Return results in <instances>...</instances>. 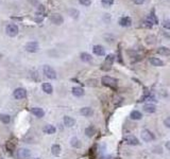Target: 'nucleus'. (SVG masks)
<instances>
[{"mask_svg": "<svg viewBox=\"0 0 170 159\" xmlns=\"http://www.w3.org/2000/svg\"><path fill=\"white\" fill-rule=\"evenodd\" d=\"M101 83H102L104 86H107V87L116 88L117 84H118V81H117L116 79H114V77H102Z\"/></svg>", "mask_w": 170, "mask_h": 159, "instance_id": "f257e3e1", "label": "nucleus"}, {"mask_svg": "<svg viewBox=\"0 0 170 159\" xmlns=\"http://www.w3.org/2000/svg\"><path fill=\"white\" fill-rule=\"evenodd\" d=\"M42 72H44V74H45V77H47L48 79H50V80H55L56 79V72L51 66L45 65V66L42 67Z\"/></svg>", "mask_w": 170, "mask_h": 159, "instance_id": "f03ea898", "label": "nucleus"}, {"mask_svg": "<svg viewBox=\"0 0 170 159\" xmlns=\"http://www.w3.org/2000/svg\"><path fill=\"white\" fill-rule=\"evenodd\" d=\"M140 137L143 139V141L145 142H150V141H153L155 139V136H154L153 132H151L149 130H143L140 132Z\"/></svg>", "mask_w": 170, "mask_h": 159, "instance_id": "7ed1b4c3", "label": "nucleus"}, {"mask_svg": "<svg viewBox=\"0 0 170 159\" xmlns=\"http://www.w3.org/2000/svg\"><path fill=\"white\" fill-rule=\"evenodd\" d=\"M18 32H19L18 26H16L15 24H10L6 26V34L10 37H15L16 35L18 34Z\"/></svg>", "mask_w": 170, "mask_h": 159, "instance_id": "20e7f679", "label": "nucleus"}, {"mask_svg": "<svg viewBox=\"0 0 170 159\" xmlns=\"http://www.w3.org/2000/svg\"><path fill=\"white\" fill-rule=\"evenodd\" d=\"M13 95L16 100H22V99H24L27 97V91L24 88H21V87L16 88V89L14 90Z\"/></svg>", "mask_w": 170, "mask_h": 159, "instance_id": "39448f33", "label": "nucleus"}, {"mask_svg": "<svg viewBox=\"0 0 170 159\" xmlns=\"http://www.w3.org/2000/svg\"><path fill=\"white\" fill-rule=\"evenodd\" d=\"M17 157H18V159H28L31 157V151L30 150H28V148H20V150H18L17 151Z\"/></svg>", "mask_w": 170, "mask_h": 159, "instance_id": "423d86ee", "label": "nucleus"}, {"mask_svg": "<svg viewBox=\"0 0 170 159\" xmlns=\"http://www.w3.org/2000/svg\"><path fill=\"white\" fill-rule=\"evenodd\" d=\"M38 49H40V44L37 42H29L26 45V50L28 51V52H31V53L37 52Z\"/></svg>", "mask_w": 170, "mask_h": 159, "instance_id": "0eeeda50", "label": "nucleus"}, {"mask_svg": "<svg viewBox=\"0 0 170 159\" xmlns=\"http://www.w3.org/2000/svg\"><path fill=\"white\" fill-rule=\"evenodd\" d=\"M157 24V18L155 17L154 14L148 15L147 19L145 20V22H143V24L146 26H148V28H151V26H153V24Z\"/></svg>", "mask_w": 170, "mask_h": 159, "instance_id": "6e6552de", "label": "nucleus"}, {"mask_svg": "<svg viewBox=\"0 0 170 159\" xmlns=\"http://www.w3.org/2000/svg\"><path fill=\"white\" fill-rule=\"evenodd\" d=\"M50 20L52 24H56V26H60V24H63V21H64V18H63V16L61 15V14H52V15L50 16Z\"/></svg>", "mask_w": 170, "mask_h": 159, "instance_id": "1a4fd4ad", "label": "nucleus"}, {"mask_svg": "<svg viewBox=\"0 0 170 159\" xmlns=\"http://www.w3.org/2000/svg\"><path fill=\"white\" fill-rule=\"evenodd\" d=\"M125 142L129 145H138L139 144V141L138 139L133 135H129V136H125Z\"/></svg>", "mask_w": 170, "mask_h": 159, "instance_id": "9d476101", "label": "nucleus"}, {"mask_svg": "<svg viewBox=\"0 0 170 159\" xmlns=\"http://www.w3.org/2000/svg\"><path fill=\"white\" fill-rule=\"evenodd\" d=\"M93 51L97 56H104V55H105V49H104V48L102 47V46H100V45L94 46Z\"/></svg>", "mask_w": 170, "mask_h": 159, "instance_id": "9b49d317", "label": "nucleus"}, {"mask_svg": "<svg viewBox=\"0 0 170 159\" xmlns=\"http://www.w3.org/2000/svg\"><path fill=\"white\" fill-rule=\"evenodd\" d=\"M31 114H33L35 117H38V118H42L45 116V111L42 110V108H40V107H32L30 109Z\"/></svg>", "mask_w": 170, "mask_h": 159, "instance_id": "f8f14e48", "label": "nucleus"}, {"mask_svg": "<svg viewBox=\"0 0 170 159\" xmlns=\"http://www.w3.org/2000/svg\"><path fill=\"white\" fill-rule=\"evenodd\" d=\"M63 122H64V125L67 127H72L74 124H76V120L73 119V118H71V117L69 116H65L63 119Z\"/></svg>", "mask_w": 170, "mask_h": 159, "instance_id": "ddd939ff", "label": "nucleus"}, {"mask_svg": "<svg viewBox=\"0 0 170 159\" xmlns=\"http://www.w3.org/2000/svg\"><path fill=\"white\" fill-rule=\"evenodd\" d=\"M143 109L147 114H153V112L156 111V106L154 105V104H145Z\"/></svg>", "mask_w": 170, "mask_h": 159, "instance_id": "4468645a", "label": "nucleus"}, {"mask_svg": "<svg viewBox=\"0 0 170 159\" xmlns=\"http://www.w3.org/2000/svg\"><path fill=\"white\" fill-rule=\"evenodd\" d=\"M42 132H45V134H47V135H52V134H54L56 132V128L53 125L47 124L42 127Z\"/></svg>", "mask_w": 170, "mask_h": 159, "instance_id": "2eb2a0df", "label": "nucleus"}, {"mask_svg": "<svg viewBox=\"0 0 170 159\" xmlns=\"http://www.w3.org/2000/svg\"><path fill=\"white\" fill-rule=\"evenodd\" d=\"M119 24L122 26H130L132 24V19L128 16H125V17H121L119 19Z\"/></svg>", "mask_w": 170, "mask_h": 159, "instance_id": "dca6fc26", "label": "nucleus"}, {"mask_svg": "<svg viewBox=\"0 0 170 159\" xmlns=\"http://www.w3.org/2000/svg\"><path fill=\"white\" fill-rule=\"evenodd\" d=\"M42 89L45 93H48V95H51L53 92V87L50 83H42Z\"/></svg>", "mask_w": 170, "mask_h": 159, "instance_id": "f3484780", "label": "nucleus"}, {"mask_svg": "<svg viewBox=\"0 0 170 159\" xmlns=\"http://www.w3.org/2000/svg\"><path fill=\"white\" fill-rule=\"evenodd\" d=\"M114 59H115L114 54H109V55L105 57V62H104L103 66H107V68H109V69H111L112 64L114 63Z\"/></svg>", "mask_w": 170, "mask_h": 159, "instance_id": "a211bd4d", "label": "nucleus"}, {"mask_svg": "<svg viewBox=\"0 0 170 159\" xmlns=\"http://www.w3.org/2000/svg\"><path fill=\"white\" fill-rule=\"evenodd\" d=\"M80 114L84 117H90L94 114V110L90 108V107H83V108H81V110H80Z\"/></svg>", "mask_w": 170, "mask_h": 159, "instance_id": "6ab92c4d", "label": "nucleus"}, {"mask_svg": "<svg viewBox=\"0 0 170 159\" xmlns=\"http://www.w3.org/2000/svg\"><path fill=\"white\" fill-rule=\"evenodd\" d=\"M71 92L74 97H78V98L84 95V90H83V88H81V87H73L71 89Z\"/></svg>", "mask_w": 170, "mask_h": 159, "instance_id": "aec40b11", "label": "nucleus"}, {"mask_svg": "<svg viewBox=\"0 0 170 159\" xmlns=\"http://www.w3.org/2000/svg\"><path fill=\"white\" fill-rule=\"evenodd\" d=\"M150 64L155 67H162L164 65V62L157 57H151L150 58Z\"/></svg>", "mask_w": 170, "mask_h": 159, "instance_id": "412c9836", "label": "nucleus"}, {"mask_svg": "<svg viewBox=\"0 0 170 159\" xmlns=\"http://www.w3.org/2000/svg\"><path fill=\"white\" fill-rule=\"evenodd\" d=\"M157 53L161 54V55L169 56L170 55V49L167 47H159L158 49H157Z\"/></svg>", "mask_w": 170, "mask_h": 159, "instance_id": "4be33fe9", "label": "nucleus"}, {"mask_svg": "<svg viewBox=\"0 0 170 159\" xmlns=\"http://www.w3.org/2000/svg\"><path fill=\"white\" fill-rule=\"evenodd\" d=\"M130 118L132 120H140L143 118V115H141L140 111L138 110H133L130 114Z\"/></svg>", "mask_w": 170, "mask_h": 159, "instance_id": "5701e85b", "label": "nucleus"}, {"mask_svg": "<svg viewBox=\"0 0 170 159\" xmlns=\"http://www.w3.org/2000/svg\"><path fill=\"white\" fill-rule=\"evenodd\" d=\"M51 153H52L53 156H58L61 154V146L58 144H53L51 146Z\"/></svg>", "mask_w": 170, "mask_h": 159, "instance_id": "b1692460", "label": "nucleus"}, {"mask_svg": "<svg viewBox=\"0 0 170 159\" xmlns=\"http://www.w3.org/2000/svg\"><path fill=\"white\" fill-rule=\"evenodd\" d=\"M80 57H81V59H82L83 62H85V63H89V62L93 61V56L90 55V54H88V53H86V52L81 53Z\"/></svg>", "mask_w": 170, "mask_h": 159, "instance_id": "393cba45", "label": "nucleus"}, {"mask_svg": "<svg viewBox=\"0 0 170 159\" xmlns=\"http://www.w3.org/2000/svg\"><path fill=\"white\" fill-rule=\"evenodd\" d=\"M0 121L2 122L3 124H9L11 121V118L9 115H5V114H0Z\"/></svg>", "mask_w": 170, "mask_h": 159, "instance_id": "a878e982", "label": "nucleus"}, {"mask_svg": "<svg viewBox=\"0 0 170 159\" xmlns=\"http://www.w3.org/2000/svg\"><path fill=\"white\" fill-rule=\"evenodd\" d=\"M85 134L87 137H93L96 134V128L94 126H88L86 130H85Z\"/></svg>", "mask_w": 170, "mask_h": 159, "instance_id": "bb28decb", "label": "nucleus"}, {"mask_svg": "<svg viewBox=\"0 0 170 159\" xmlns=\"http://www.w3.org/2000/svg\"><path fill=\"white\" fill-rule=\"evenodd\" d=\"M68 14L70 15V17H72V18H78L79 17V11L76 10V9H70V10L68 11Z\"/></svg>", "mask_w": 170, "mask_h": 159, "instance_id": "cd10ccee", "label": "nucleus"}, {"mask_svg": "<svg viewBox=\"0 0 170 159\" xmlns=\"http://www.w3.org/2000/svg\"><path fill=\"white\" fill-rule=\"evenodd\" d=\"M70 144H71V146H73V148H80V146H81L79 139H78V138H76V137L71 138V140H70Z\"/></svg>", "mask_w": 170, "mask_h": 159, "instance_id": "c85d7f7f", "label": "nucleus"}, {"mask_svg": "<svg viewBox=\"0 0 170 159\" xmlns=\"http://www.w3.org/2000/svg\"><path fill=\"white\" fill-rule=\"evenodd\" d=\"M101 3H102L104 8H109L114 3V0H101Z\"/></svg>", "mask_w": 170, "mask_h": 159, "instance_id": "c756f323", "label": "nucleus"}, {"mask_svg": "<svg viewBox=\"0 0 170 159\" xmlns=\"http://www.w3.org/2000/svg\"><path fill=\"white\" fill-rule=\"evenodd\" d=\"M79 2L82 5H84V6H88L91 3V0H79Z\"/></svg>", "mask_w": 170, "mask_h": 159, "instance_id": "7c9ffc66", "label": "nucleus"}, {"mask_svg": "<svg viewBox=\"0 0 170 159\" xmlns=\"http://www.w3.org/2000/svg\"><path fill=\"white\" fill-rule=\"evenodd\" d=\"M6 148H8L10 152H12L14 148H15V145H14V144H12V143L9 141V142H6Z\"/></svg>", "mask_w": 170, "mask_h": 159, "instance_id": "2f4dec72", "label": "nucleus"}, {"mask_svg": "<svg viewBox=\"0 0 170 159\" xmlns=\"http://www.w3.org/2000/svg\"><path fill=\"white\" fill-rule=\"evenodd\" d=\"M164 125L168 128H170V117H167L166 119L164 120Z\"/></svg>", "mask_w": 170, "mask_h": 159, "instance_id": "473e14b6", "label": "nucleus"}, {"mask_svg": "<svg viewBox=\"0 0 170 159\" xmlns=\"http://www.w3.org/2000/svg\"><path fill=\"white\" fill-rule=\"evenodd\" d=\"M163 26L166 28V29L170 30V20H165L164 22H163Z\"/></svg>", "mask_w": 170, "mask_h": 159, "instance_id": "72a5a7b5", "label": "nucleus"}, {"mask_svg": "<svg viewBox=\"0 0 170 159\" xmlns=\"http://www.w3.org/2000/svg\"><path fill=\"white\" fill-rule=\"evenodd\" d=\"M133 2L135 3V4H143L145 2V0H132Z\"/></svg>", "mask_w": 170, "mask_h": 159, "instance_id": "f704fd0d", "label": "nucleus"}, {"mask_svg": "<svg viewBox=\"0 0 170 159\" xmlns=\"http://www.w3.org/2000/svg\"><path fill=\"white\" fill-rule=\"evenodd\" d=\"M165 146H166V148H167L168 151H170V141H167L166 144H165Z\"/></svg>", "mask_w": 170, "mask_h": 159, "instance_id": "c9c22d12", "label": "nucleus"}, {"mask_svg": "<svg viewBox=\"0 0 170 159\" xmlns=\"http://www.w3.org/2000/svg\"><path fill=\"white\" fill-rule=\"evenodd\" d=\"M34 159H40V158H34Z\"/></svg>", "mask_w": 170, "mask_h": 159, "instance_id": "e433bc0d", "label": "nucleus"}]
</instances>
